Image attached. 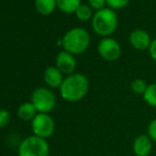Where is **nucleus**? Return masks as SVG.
Returning a JSON list of instances; mask_svg holds the SVG:
<instances>
[{
	"instance_id": "nucleus-14",
	"label": "nucleus",
	"mask_w": 156,
	"mask_h": 156,
	"mask_svg": "<svg viewBox=\"0 0 156 156\" xmlns=\"http://www.w3.org/2000/svg\"><path fill=\"white\" fill-rule=\"evenodd\" d=\"M58 9L65 13H73L81 5V0H56Z\"/></svg>"
},
{
	"instance_id": "nucleus-22",
	"label": "nucleus",
	"mask_w": 156,
	"mask_h": 156,
	"mask_svg": "<svg viewBox=\"0 0 156 156\" xmlns=\"http://www.w3.org/2000/svg\"><path fill=\"white\" fill-rule=\"evenodd\" d=\"M149 52H150L151 58L156 62V38L153 39L152 43H151V46L149 48Z\"/></svg>"
},
{
	"instance_id": "nucleus-12",
	"label": "nucleus",
	"mask_w": 156,
	"mask_h": 156,
	"mask_svg": "<svg viewBox=\"0 0 156 156\" xmlns=\"http://www.w3.org/2000/svg\"><path fill=\"white\" fill-rule=\"evenodd\" d=\"M36 108L32 104V102H26L23 104H21L18 107V111H17V115L23 121H30L35 118L36 114Z\"/></svg>"
},
{
	"instance_id": "nucleus-17",
	"label": "nucleus",
	"mask_w": 156,
	"mask_h": 156,
	"mask_svg": "<svg viewBox=\"0 0 156 156\" xmlns=\"http://www.w3.org/2000/svg\"><path fill=\"white\" fill-rule=\"evenodd\" d=\"M76 15L80 20H88L93 16V13H91V9L89 8L86 4H81L78 8V10L76 11Z\"/></svg>"
},
{
	"instance_id": "nucleus-7",
	"label": "nucleus",
	"mask_w": 156,
	"mask_h": 156,
	"mask_svg": "<svg viewBox=\"0 0 156 156\" xmlns=\"http://www.w3.org/2000/svg\"><path fill=\"white\" fill-rule=\"evenodd\" d=\"M98 52L103 60L114 62V61H117L121 55V47L117 41L106 37L99 43Z\"/></svg>"
},
{
	"instance_id": "nucleus-21",
	"label": "nucleus",
	"mask_w": 156,
	"mask_h": 156,
	"mask_svg": "<svg viewBox=\"0 0 156 156\" xmlns=\"http://www.w3.org/2000/svg\"><path fill=\"white\" fill-rule=\"evenodd\" d=\"M89 5L97 11H100L104 9V5L106 3V0H88Z\"/></svg>"
},
{
	"instance_id": "nucleus-3",
	"label": "nucleus",
	"mask_w": 156,
	"mask_h": 156,
	"mask_svg": "<svg viewBox=\"0 0 156 156\" xmlns=\"http://www.w3.org/2000/svg\"><path fill=\"white\" fill-rule=\"evenodd\" d=\"M90 36L88 32L83 28H73L66 32L62 39L65 51L71 54H80L88 48Z\"/></svg>"
},
{
	"instance_id": "nucleus-1",
	"label": "nucleus",
	"mask_w": 156,
	"mask_h": 156,
	"mask_svg": "<svg viewBox=\"0 0 156 156\" xmlns=\"http://www.w3.org/2000/svg\"><path fill=\"white\" fill-rule=\"evenodd\" d=\"M89 82L82 73H72L64 79L60 87V94L68 102H78L88 93Z\"/></svg>"
},
{
	"instance_id": "nucleus-5",
	"label": "nucleus",
	"mask_w": 156,
	"mask_h": 156,
	"mask_svg": "<svg viewBox=\"0 0 156 156\" xmlns=\"http://www.w3.org/2000/svg\"><path fill=\"white\" fill-rule=\"evenodd\" d=\"M31 102L38 113L47 114L55 107L56 98L51 90L45 87H39L33 91Z\"/></svg>"
},
{
	"instance_id": "nucleus-2",
	"label": "nucleus",
	"mask_w": 156,
	"mask_h": 156,
	"mask_svg": "<svg viewBox=\"0 0 156 156\" xmlns=\"http://www.w3.org/2000/svg\"><path fill=\"white\" fill-rule=\"evenodd\" d=\"M94 31L101 36H109L115 32L118 26V17L114 10L104 8L97 11L91 21Z\"/></svg>"
},
{
	"instance_id": "nucleus-15",
	"label": "nucleus",
	"mask_w": 156,
	"mask_h": 156,
	"mask_svg": "<svg viewBox=\"0 0 156 156\" xmlns=\"http://www.w3.org/2000/svg\"><path fill=\"white\" fill-rule=\"evenodd\" d=\"M142 98L149 106L156 108V83L148 85L144 94H142Z\"/></svg>"
},
{
	"instance_id": "nucleus-20",
	"label": "nucleus",
	"mask_w": 156,
	"mask_h": 156,
	"mask_svg": "<svg viewBox=\"0 0 156 156\" xmlns=\"http://www.w3.org/2000/svg\"><path fill=\"white\" fill-rule=\"evenodd\" d=\"M11 120V115L6 109H0V129L9 124Z\"/></svg>"
},
{
	"instance_id": "nucleus-18",
	"label": "nucleus",
	"mask_w": 156,
	"mask_h": 156,
	"mask_svg": "<svg viewBox=\"0 0 156 156\" xmlns=\"http://www.w3.org/2000/svg\"><path fill=\"white\" fill-rule=\"evenodd\" d=\"M129 0H106V4L112 10H119L129 4Z\"/></svg>"
},
{
	"instance_id": "nucleus-9",
	"label": "nucleus",
	"mask_w": 156,
	"mask_h": 156,
	"mask_svg": "<svg viewBox=\"0 0 156 156\" xmlns=\"http://www.w3.org/2000/svg\"><path fill=\"white\" fill-rule=\"evenodd\" d=\"M153 141L147 134L138 135L133 141V152L135 156H149L152 152Z\"/></svg>"
},
{
	"instance_id": "nucleus-13",
	"label": "nucleus",
	"mask_w": 156,
	"mask_h": 156,
	"mask_svg": "<svg viewBox=\"0 0 156 156\" xmlns=\"http://www.w3.org/2000/svg\"><path fill=\"white\" fill-rule=\"evenodd\" d=\"M35 6L41 15H49L56 6V0H35Z\"/></svg>"
},
{
	"instance_id": "nucleus-19",
	"label": "nucleus",
	"mask_w": 156,
	"mask_h": 156,
	"mask_svg": "<svg viewBox=\"0 0 156 156\" xmlns=\"http://www.w3.org/2000/svg\"><path fill=\"white\" fill-rule=\"evenodd\" d=\"M147 135L152 139L153 142H156V118L151 120L147 129Z\"/></svg>"
},
{
	"instance_id": "nucleus-4",
	"label": "nucleus",
	"mask_w": 156,
	"mask_h": 156,
	"mask_svg": "<svg viewBox=\"0 0 156 156\" xmlns=\"http://www.w3.org/2000/svg\"><path fill=\"white\" fill-rule=\"evenodd\" d=\"M50 147L47 140L37 136H29L19 144V156H49Z\"/></svg>"
},
{
	"instance_id": "nucleus-8",
	"label": "nucleus",
	"mask_w": 156,
	"mask_h": 156,
	"mask_svg": "<svg viewBox=\"0 0 156 156\" xmlns=\"http://www.w3.org/2000/svg\"><path fill=\"white\" fill-rule=\"evenodd\" d=\"M129 41L135 49L140 50V51L149 49L151 43H152V39L148 34V32L141 29H136L133 32H131Z\"/></svg>"
},
{
	"instance_id": "nucleus-10",
	"label": "nucleus",
	"mask_w": 156,
	"mask_h": 156,
	"mask_svg": "<svg viewBox=\"0 0 156 156\" xmlns=\"http://www.w3.org/2000/svg\"><path fill=\"white\" fill-rule=\"evenodd\" d=\"M56 67L61 70L62 73L72 74L76 67V61L73 54L67 51H61L56 56Z\"/></svg>"
},
{
	"instance_id": "nucleus-11",
	"label": "nucleus",
	"mask_w": 156,
	"mask_h": 156,
	"mask_svg": "<svg viewBox=\"0 0 156 156\" xmlns=\"http://www.w3.org/2000/svg\"><path fill=\"white\" fill-rule=\"evenodd\" d=\"M44 79H45V82L47 83V85H49L52 88L61 87L64 81L63 73L58 67H48L45 70Z\"/></svg>"
},
{
	"instance_id": "nucleus-6",
	"label": "nucleus",
	"mask_w": 156,
	"mask_h": 156,
	"mask_svg": "<svg viewBox=\"0 0 156 156\" xmlns=\"http://www.w3.org/2000/svg\"><path fill=\"white\" fill-rule=\"evenodd\" d=\"M32 131L35 136L41 138H49L55 129V123L51 116L48 114L38 113L32 120Z\"/></svg>"
},
{
	"instance_id": "nucleus-16",
	"label": "nucleus",
	"mask_w": 156,
	"mask_h": 156,
	"mask_svg": "<svg viewBox=\"0 0 156 156\" xmlns=\"http://www.w3.org/2000/svg\"><path fill=\"white\" fill-rule=\"evenodd\" d=\"M147 87H148V84L142 79H135L131 83V89L135 94H141L142 96L146 91Z\"/></svg>"
}]
</instances>
